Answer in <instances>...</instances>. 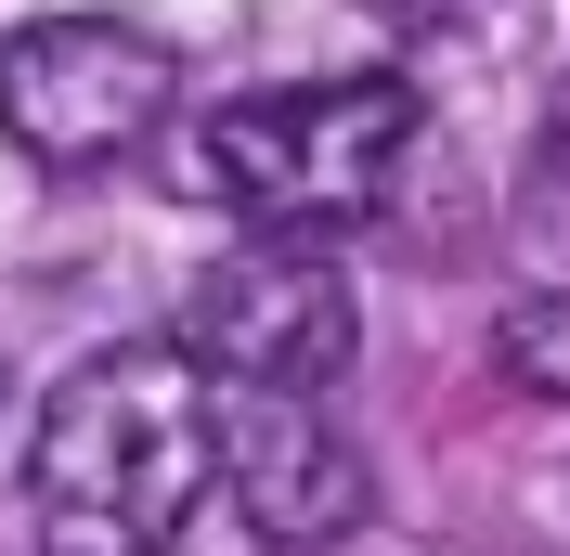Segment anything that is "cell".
I'll use <instances>...</instances> for the list:
<instances>
[{
    "instance_id": "1",
    "label": "cell",
    "mask_w": 570,
    "mask_h": 556,
    "mask_svg": "<svg viewBox=\"0 0 570 556\" xmlns=\"http://www.w3.org/2000/svg\"><path fill=\"white\" fill-rule=\"evenodd\" d=\"M220 388L181 363L169 337H117L91 349L27 440V518L52 556H169L181 518L208 505L220 440H208Z\"/></svg>"
},
{
    "instance_id": "2",
    "label": "cell",
    "mask_w": 570,
    "mask_h": 556,
    "mask_svg": "<svg viewBox=\"0 0 570 556\" xmlns=\"http://www.w3.org/2000/svg\"><path fill=\"white\" fill-rule=\"evenodd\" d=\"M402 142H415V91L402 78H312V91H247V105L195 117V156L181 181L208 208L259 220V234H324V220H363L390 195Z\"/></svg>"
},
{
    "instance_id": "3",
    "label": "cell",
    "mask_w": 570,
    "mask_h": 556,
    "mask_svg": "<svg viewBox=\"0 0 570 556\" xmlns=\"http://www.w3.org/2000/svg\"><path fill=\"white\" fill-rule=\"evenodd\" d=\"M181 363L208 388H273V401H324L363 349V298L324 246H234L220 272L181 298Z\"/></svg>"
},
{
    "instance_id": "4",
    "label": "cell",
    "mask_w": 570,
    "mask_h": 556,
    "mask_svg": "<svg viewBox=\"0 0 570 556\" xmlns=\"http://www.w3.org/2000/svg\"><path fill=\"white\" fill-rule=\"evenodd\" d=\"M169 105V52L117 13H39L0 39V142L39 169H117Z\"/></svg>"
},
{
    "instance_id": "5",
    "label": "cell",
    "mask_w": 570,
    "mask_h": 556,
    "mask_svg": "<svg viewBox=\"0 0 570 556\" xmlns=\"http://www.w3.org/2000/svg\"><path fill=\"white\" fill-rule=\"evenodd\" d=\"M208 440H220V479H234L259 544H337L363 518V453L324 427V401L234 388V401H208Z\"/></svg>"
},
{
    "instance_id": "6",
    "label": "cell",
    "mask_w": 570,
    "mask_h": 556,
    "mask_svg": "<svg viewBox=\"0 0 570 556\" xmlns=\"http://www.w3.org/2000/svg\"><path fill=\"white\" fill-rule=\"evenodd\" d=\"M493 376L519 388V401H570V298L558 285H532V298L493 311Z\"/></svg>"
}]
</instances>
